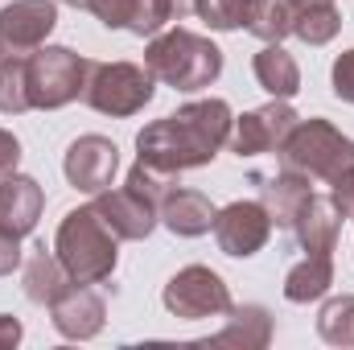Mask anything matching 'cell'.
<instances>
[{"label": "cell", "mask_w": 354, "mask_h": 350, "mask_svg": "<svg viewBox=\"0 0 354 350\" xmlns=\"http://www.w3.org/2000/svg\"><path fill=\"white\" fill-rule=\"evenodd\" d=\"M231 124L235 111L227 99H194L174 116H161L136 132V161L157 165L165 174L202 169L231 140Z\"/></svg>", "instance_id": "cell-1"}, {"label": "cell", "mask_w": 354, "mask_h": 350, "mask_svg": "<svg viewBox=\"0 0 354 350\" xmlns=\"http://www.w3.org/2000/svg\"><path fill=\"white\" fill-rule=\"evenodd\" d=\"M145 66L157 83L174 91H206L223 75V50L210 37L177 25V29H161L157 37H149Z\"/></svg>", "instance_id": "cell-2"}, {"label": "cell", "mask_w": 354, "mask_h": 350, "mask_svg": "<svg viewBox=\"0 0 354 350\" xmlns=\"http://www.w3.org/2000/svg\"><path fill=\"white\" fill-rule=\"evenodd\" d=\"M54 256L62 260L71 280H83V284H99L115 272L120 260V235L99 219L95 206H75L62 223H58V235H54Z\"/></svg>", "instance_id": "cell-3"}, {"label": "cell", "mask_w": 354, "mask_h": 350, "mask_svg": "<svg viewBox=\"0 0 354 350\" xmlns=\"http://www.w3.org/2000/svg\"><path fill=\"white\" fill-rule=\"evenodd\" d=\"M276 157H280V169H292V174H305L330 185L354 169V140L342 136L330 120L309 116V120L292 124V132L284 136Z\"/></svg>", "instance_id": "cell-4"}, {"label": "cell", "mask_w": 354, "mask_h": 350, "mask_svg": "<svg viewBox=\"0 0 354 350\" xmlns=\"http://www.w3.org/2000/svg\"><path fill=\"white\" fill-rule=\"evenodd\" d=\"M91 75V58L75 54L71 46H41L25 58V87L29 107L37 111H58L75 99H83Z\"/></svg>", "instance_id": "cell-5"}, {"label": "cell", "mask_w": 354, "mask_h": 350, "mask_svg": "<svg viewBox=\"0 0 354 350\" xmlns=\"http://www.w3.org/2000/svg\"><path fill=\"white\" fill-rule=\"evenodd\" d=\"M153 95H157V79L149 75V66H136V62H91L83 103L95 107L99 116L128 120V116L145 111L153 103Z\"/></svg>", "instance_id": "cell-6"}, {"label": "cell", "mask_w": 354, "mask_h": 350, "mask_svg": "<svg viewBox=\"0 0 354 350\" xmlns=\"http://www.w3.org/2000/svg\"><path fill=\"white\" fill-rule=\"evenodd\" d=\"M165 309L174 313L177 322H206V317H227V309L235 305L231 301V288L227 280L206 268V264H185L177 268L161 293Z\"/></svg>", "instance_id": "cell-7"}, {"label": "cell", "mask_w": 354, "mask_h": 350, "mask_svg": "<svg viewBox=\"0 0 354 350\" xmlns=\"http://www.w3.org/2000/svg\"><path fill=\"white\" fill-rule=\"evenodd\" d=\"M214 243L223 256L231 260H252L256 252H264V243L272 239V214L264 210L260 198H239L227 202L214 214Z\"/></svg>", "instance_id": "cell-8"}, {"label": "cell", "mask_w": 354, "mask_h": 350, "mask_svg": "<svg viewBox=\"0 0 354 350\" xmlns=\"http://www.w3.org/2000/svg\"><path fill=\"white\" fill-rule=\"evenodd\" d=\"M58 29L54 0H12L0 8V58H29Z\"/></svg>", "instance_id": "cell-9"}, {"label": "cell", "mask_w": 354, "mask_h": 350, "mask_svg": "<svg viewBox=\"0 0 354 350\" xmlns=\"http://www.w3.org/2000/svg\"><path fill=\"white\" fill-rule=\"evenodd\" d=\"M297 120H301V116L292 111L288 99H268L264 107L235 116L227 145H231L235 157H264V153H276V149L284 145V136L292 132Z\"/></svg>", "instance_id": "cell-10"}, {"label": "cell", "mask_w": 354, "mask_h": 350, "mask_svg": "<svg viewBox=\"0 0 354 350\" xmlns=\"http://www.w3.org/2000/svg\"><path fill=\"white\" fill-rule=\"evenodd\" d=\"M62 174H66V181H71L79 194H91V198L103 194V190H111V181L120 174V149H115V140H107V136H99V132L79 136V140L66 149Z\"/></svg>", "instance_id": "cell-11"}, {"label": "cell", "mask_w": 354, "mask_h": 350, "mask_svg": "<svg viewBox=\"0 0 354 350\" xmlns=\"http://www.w3.org/2000/svg\"><path fill=\"white\" fill-rule=\"evenodd\" d=\"M91 206H95L99 219H103L120 239H128V243L149 239V235L157 231V223H161V206H157L153 198H145L140 190H132L128 181H124L120 190H103V194H95Z\"/></svg>", "instance_id": "cell-12"}, {"label": "cell", "mask_w": 354, "mask_h": 350, "mask_svg": "<svg viewBox=\"0 0 354 350\" xmlns=\"http://www.w3.org/2000/svg\"><path fill=\"white\" fill-rule=\"evenodd\" d=\"M50 322H54V330L62 334V338H71V342H91L99 330H103V322H107V301L83 284V280H71L54 301H50Z\"/></svg>", "instance_id": "cell-13"}, {"label": "cell", "mask_w": 354, "mask_h": 350, "mask_svg": "<svg viewBox=\"0 0 354 350\" xmlns=\"http://www.w3.org/2000/svg\"><path fill=\"white\" fill-rule=\"evenodd\" d=\"M41 210H46V194L33 177L25 174L0 177V231L25 239V235H33Z\"/></svg>", "instance_id": "cell-14"}, {"label": "cell", "mask_w": 354, "mask_h": 350, "mask_svg": "<svg viewBox=\"0 0 354 350\" xmlns=\"http://www.w3.org/2000/svg\"><path fill=\"white\" fill-rule=\"evenodd\" d=\"M292 235L309 256H330L338 248V235H342V210L334 206V198L330 194H309L297 223H292Z\"/></svg>", "instance_id": "cell-15"}, {"label": "cell", "mask_w": 354, "mask_h": 350, "mask_svg": "<svg viewBox=\"0 0 354 350\" xmlns=\"http://www.w3.org/2000/svg\"><path fill=\"white\" fill-rule=\"evenodd\" d=\"M214 214L218 206L202 194V190H181L174 185L165 198H161V227L174 231L177 239H198L214 227Z\"/></svg>", "instance_id": "cell-16"}, {"label": "cell", "mask_w": 354, "mask_h": 350, "mask_svg": "<svg viewBox=\"0 0 354 350\" xmlns=\"http://www.w3.org/2000/svg\"><path fill=\"white\" fill-rule=\"evenodd\" d=\"M272 342V313L264 305H231L227 326L206 338V347H235V350H264Z\"/></svg>", "instance_id": "cell-17"}, {"label": "cell", "mask_w": 354, "mask_h": 350, "mask_svg": "<svg viewBox=\"0 0 354 350\" xmlns=\"http://www.w3.org/2000/svg\"><path fill=\"white\" fill-rule=\"evenodd\" d=\"M309 194H313V177L292 174V169H280L276 177L260 181V202L272 214V227H288L292 231V223H297V214H301Z\"/></svg>", "instance_id": "cell-18"}, {"label": "cell", "mask_w": 354, "mask_h": 350, "mask_svg": "<svg viewBox=\"0 0 354 350\" xmlns=\"http://www.w3.org/2000/svg\"><path fill=\"white\" fill-rule=\"evenodd\" d=\"M66 284H71V276H66L62 260L54 256V248L33 243L25 252V260H21V288H25V297L33 305H50Z\"/></svg>", "instance_id": "cell-19"}, {"label": "cell", "mask_w": 354, "mask_h": 350, "mask_svg": "<svg viewBox=\"0 0 354 350\" xmlns=\"http://www.w3.org/2000/svg\"><path fill=\"white\" fill-rule=\"evenodd\" d=\"M252 71H256V83L272 99H292L301 91V66H297V58L280 42H268L264 50L252 58Z\"/></svg>", "instance_id": "cell-20"}, {"label": "cell", "mask_w": 354, "mask_h": 350, "mask_svg": "<svg viewBox=\"0 0 354 350\" xmlns=\"http://www.w3.org/2000/svg\"><path fill=\"white\" fill-rule=\"evenodd\" d=\"M330 284H334V260L330 256H305L284 276V301H292V305L322 301L330 293Z\"/></svg>", "instance_id": "cell-21"}, {"label": "cell", "mask_w": 354, "mask_h": 350, "mask_svg": "<svg viewBox=\"0 0 354 350\" xmlns=\"http://www.w3.org/2000/svg\"><path fill=\"white\" fill-rule=\"evenodd\" d=\"M317 334L330 347H354V293L330 297L317 313Z\"/></svg>", "instance_id": "cell-22"}, {"label": "cell", "mask_w": 354, "mask_h": 350, "mask_svg": "<svg viewBox=\"0 0 354 350\" xmlns=\"http://www.w3.org/2000/svg\"><path fill=\"white\" fill-rule=\"evenodd\" d=\"M292 21H297V4L292 0H260L252 21H248V33H256L260 42H284L292 33Z\"/></svg>", "instance_id": "cell-23"}, {"label": "cell", "mask_w": 354, "mask_h": 350, "mask_svg": "<svg viewBox=\"0 0 354 350\" xmlns=\"http://www.w3.org/2000/svg\"><path fill=\"white\" fill-rule=\"evenodd\" d=\"M342 29V12L334 4H313V8H297V21H292V33L305 42V46H330Z\"/></svg>", "instance_id": "cell-24"}, {"label": "cell", "mask_w": 354, "mask_h": 350, "mask_svg": "<svg viewBox=\"0 0 354 350\" xmlns=\"http://www.w3.org/2000/svg\"><path fill=\"white\" fill-rule=\"evenodd\" d=\"M260 0H198L194 17H202L210 29L218 33H231V29H248L252 12H256Z\"/></svg>", "instance_id": "cell-25"}, {"label": "cell", "mask_w": 354, "mask_h": 350, "mask_svg": "<svg viewBox=\"0 0 354 350\" xmlns=\"http://www.w3.org/2000/svg\"><path fill=\"white\" fill-rule=\"evenodd\" d=\"M29 111V87H25V58H0V116Z\"/></svg>", "instance_id": "cell-26"}, {"label": "cell", "mask_w": 354, "mask_h": 350, "mask_svg": "<svg viewBox=\"0 0 354 350\" xmlns=\"http://www.w3.org/2000/svg\"><path fill=\"white\" fill-rule=\"evenodd\" d=\"M169 21H174V4H169V0H132L128 33H136V37H157Z\"/></svg>", "instance_id": "cell-27"}, {"label": "cell", "mask_w": 354, "mask_h": 350, "mask_svg": "<svg viewBox=\"0 0 354 350\" xmlns=\"http://www.w3.org/2000/svg\"><path fill=\"white\" fill-rule=\"evenodd\" d=\"M87 12H95L107 29H128L132 0H87Z\"/></svg>", "instance_id": "cell-28"}, {"label": "cell", "mask_w": 354, "mask_h": 350, "mask_svg": "<svg viewBox=\"0 0 354 350\" xmlns=\"http://www.w3.org/2000/svg\"><path fill=\"white\" fill-rule=\"evenodd\" d=\"M330 83H334V95H338L342 103H354V50H346V54L334 58Z\"/></svg>", "instance_id": "cell-29"}, {"label": "cell", "mask_w": 354, "mask_h": 350, "mask_svg": "<svg viewBox=\"0 0 354 350\" xmlns=\"http://www.w3.org/2000/svg\"><path fill=\"white\" fill-rule=\"evenodd\" d=\"M21 260H25V248H21V239H17V235H8V231H0V276H12V272H21Z\"/></svg>", "instance_id": "cell-30"}, {"label": "cell", "mask_w": 354, "mask_h": 350, "mask_svg": "<svg viewBox=\"0 0 354 350\" xmlns=\"http://www.w3.org/2000/svg\"><path fill=\"white\" fill-rule=\"evenodd\" d=\"M330 198H334V206L342 210V219H354V169L342 174L338 181H330Z\"/></svg>", "instance_id": "cell-31"}, {"label": "cell", "mask_w": 354, "mask_h": 350, "mask_svg": "<svg viewBox=\"0 0 354 350\" xmlns=\"http://www.w3.org/2000/svg\"><path fill=\"white\" fill-rule=\"evenodd\" d=\"M17 165H21V140L0 128V177L17 174Z\"/></svg>", "instance_id": "cell-32"}, {"label": "cell", "mask_w": 354, "mask_h": 350, "mask_svg": "<svg viewBox=\"0 0 354 350\" xmlns=\"http://www.w3.org/2000/svg\"><path fill=\"white\" fill-rule=\"evenodd\" d=\"M21 322L17 317H8V313H0V350H8V347H17L21 342Z\"/></svg>", "instance_id": "cell-33"}, {"label": "cell", "mask_w": 354, "mask_h": 350, "mask_svg": "<svg viewBox=\"0 0 354 350\" xmlns=\"http://www.w3.org/2000/svg\"><path fill=\"white\" fill-rule=\"evenodd\" d=\"M297 8H313V4H334V0H292Z\"/></svg>", "instance_id": "cell-34"}, {"label": "cell", "mask_w": 354, "mask_h": 350, "mask_svg": "<svg viewBox=\"0 0 354 350\" xmlns=\"http://www.w3.org/2000/svg\"><path fill=\"white\" fill-rule=\"evenodd\" d=\"M62 4H71V8H87V0H62Z\"/></svg>", "instance_id": "cell-35"}]
</instances>
